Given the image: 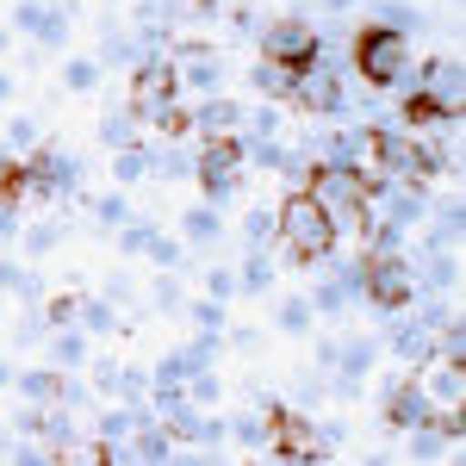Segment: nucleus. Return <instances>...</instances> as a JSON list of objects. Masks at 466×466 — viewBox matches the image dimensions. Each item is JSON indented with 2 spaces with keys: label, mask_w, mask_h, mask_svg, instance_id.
I'll use <instances>...</instances> for the list:
<instances>
[{
  "label": "nucleus",
  "mask_w": 466,
  "mask_h": 466,
  "mask_svg": "<svg viewBox=\"0 0 466 466\" xmlns=\"http://www.w3.org/2000/svg\"><path fill=\"white\" fill-rule=\"evenodd\" d=\"M6 144L13 149H37V125L32 118H13V125H6Z\"/></svg>",
  "instance_id": "nucleus-42"
},
{
  "label": "nucleus",
  "mask_w": 466,
  "mask_h": 466,
  "mask_svg": "<svg viewBox=\"0 0 466 466\" xmlns=\"http://www.w3.org/2000/svg\"><path fill=\"white\" fill-rule=\"evenodd\" d=\"M218 237H224L218 206H193V212L180 218V243H199V249H206V243H218Z\"/></svg>",
  "instance_id": "nucleus-16"
},
{
  "label": "nucleus",
  "mask_w": 466,
  "mask_h": 466,
  "mask_svg": "<svg viewBox=\"0 0 466 466\" xmlns=\"http://www.w3.org/2000/svg\"><path fill=\"white\" fill-rule=\"evenodd\" d=\"M180 355L193 360V367H212V360L224 355V342H218V336H193V342H187V349H180Z\"/></svg>",
  "instance_id": "nucleus-38"
},
{
  "label": "nucleus",
  "mask_w": 466,
  "mask_h": 466,
  "mask_svg": "<svg viewBox=\"0 0 466 466\" xmlns=\"http://www.w3.org/2000/svg\"><path fill=\"white\" fill-rule=\"evenodd\" d=\"M0 454H6V466H56L44 441H0Z\"/></svg>",
  "instance_id": "nucleus-30"
},
{
  "label": "nucleus",
  "mask_w": 466,
  "mask_h": 466,
  "mask_svg": "<svg viewBox=\"0 0 466 466\" xmlns=\"http://www.w3.org/2000/svg\"><path fill=\"white\" fill-rule=\"evenodd\" d=\"M193 131H199V137H243V106H237L230 94H206V100L193 106Z\"/></svg>",
  "instance_id": "nucleus-11"
},
{
  "label": "nucleus",
  "mask_w": 466,
  "mask_h": 466,
  "mask_svg": "<svg viewBox=\"0 0 466 466\" xmlns=\"http://www.w3.org/2000/svg\"><path fill=\"white\" fill-rule=\"evenodd\" d=\"M149 175H162V180H193V156H187L180 144L149 149Z\"/></svg>",
  "instance_id": "nucleus-24"
},
{
  "label": "nucleus",
  "mask_w": 466,
  "mask_h": 466,
  "mask_svg": "<svg viewBox=\"0 0 466 466\" xmlns=\"http://www.w3.org/2000/svg\"><path fill=\"white\" fill-rule=\"evenodd\" d=\"M417 386H423V398H430V410H461L466 404V367H423L417 373Z\"/></svg>",
  "instance_id": "nucleus-12"
},
{
  "label": "nucleus",
  "mask_w": 466,
  "mask_h": 466,
  "mask_svg": "<svg viewBox=\"0 0 466 466\" xmlns=\"http://www.w3.org/2000/svg\"><path fill=\"white\" fill-rule=\"evenodd\" d=\"M193 180L206 187V206L230 199L237 180H243V137H206L199 156H193Z\"/></svg>",
  "instance_id": "nucleus-6"
},
{
  "label": "nucleus",
  "mask_w": 466,
  "mask_h": 466,
  "mask_svg": "<svg viewBox=\"0 0 466 466\" xmlns=\"http://www.w3.org/2000/svg\"><path fill=\"white\" fill-rule=\"evenodd\" d=\"M149 305H156V311H175V305H180V287H175V274H162V280H156V299H149Z\"/></svg>",
  "instance_id": "nucleus-43"
},
{
  "label": "nucleus",
  "mask_w": 466,
  "mask_h": 466,
  "mask_svg": "<svg viewBox=\"0 0 466 466\" xmlns=\"http://www.w3.org/2000/svg\"><path fill=\"white\" fill-rule=\"evenodd\" d=\"M50 360H56V373L87 367V329H56V336H50Z\"/></svg>",
  "instance_id": "nucleus-18"
},
{
  "label": "nucleus",
  "mask_w": 466,
  "mask_h": 466,
  "mask_svg": "<svg viewBox=\"0 0 466 466\" xmlns=\"http://www.w3.org/2000/svg\"><path fill=\"white\" fill-rule=\"evenodd\" d=\"M6 94H13V75H0V100H6Z\"/></svg>",
  "instance_id": "nucleus-47"
},
{
  "label": "nucleus",
  "mask_w": 466,
  "mask_h": 466,
  "mask_svg": "<svg viewBox=\"0 0 466 466\" xmlns=\"http://www.w3.org/2000/svg\"><path fill=\"white\" fill-rule=\"evenodd\" d=\"M118 373H125L118 360H100V367H94V386H100V392H112V398H118Z\"/></svg>",
  "instance_id": "nucleus-44"
},
{
  "label": "nucleus",
  "mask_w": 466,
  "mask_h": 466,
  "mask_svg": "<svg viewBox=\"0 0 466 466\" xmlns=\"http://www.w3.org/2000/svg\"><path fill=\"white\" fill-rule=\"evenodd\" d=\"M56 466H106V441H94V435H87V441H69V448L56 454Z\"/></svg>",
  "instance_id": "nucleus-32"
},
{
  "label": "nucleus",
  "mask_w": 466,
  "mask_h": 466,
  "mask_svg": "<svg viewBox=\"0 0 466 466\" xmlns=\"http://www.w3.org/2000/svg\"><path fill=\"white\" fill-rule=\"evenodd\" d=\"M144 125H156L162 137H175V144H180V137H193V106H187V100H180V94H175L168 106H156V112H149Z\"/></svg>",
  "instance_id": "nucleus-19"
},
{
  "label": "nucleus",
  "mask_w": 466,
  "mask_h": 466,
  "mask_svg": "<svg viewBox=\"0 0 466 466\" xmlns=\"http://www.w3.org/2000/svg\"><path fill=\"white\" fill-rule=\"evenodd\" d=\"M206 299H218V305L237 299V274H230V268H212V274H206Z\"/></svg>",
  "instance_id": "nucleus-41"
},
{
  "label": "nucleus",
  "mask_w": 466,
  "mask_h": 466,
  "mask_svg": "<svg viewBox=\"0 0 466 466\" xmlns=\"http://www.w3.org/2000/svg\"><path fill=\"white\" fill-rule=\"evenodd\" d=\"M292 112H305V118H336V112H349V81L323 63V50L305 63V69L292 75V94H287Z\"/></svg>",
  "instance_id": "nucleus-5"
},
{
  "label": "nucleus",
  "mask_w": 466,
  "mask_h": 466,
  "mask_svg": "<svg viewBox=\"0 0 466 466\" xmlns=\"http://www.w3.org/2000/svg\"><path fill=\"white\" fill-rule=\"evenodd\" d=\"M13 19H19V32H32L37 44H44V50L69 44V13H56V6H19Z\"/></svg>",
  "instance_id": "nucleus-14"
},
{
  "label": "nucleus",
  "mask_w": 466,
  "mask_h": 466,
  "mask_svg": "<svg viewBox=\"0 0 466 466\" xmlns=\"http://www.w3.org/2000/svg\"><path fill=\"white\" fill-rule=\"evenodd\" d=\"M144 175H149V149H144V144L112 149V180H118V187H137Z\"/></svg>",
  "instance_id": "nucleus-23"
},
{
  "label": "nucleus",
  "mask_w": 466,
  "mask_h": 466,
  "mask_svg": "<svg viewBox=\"0 0 466 466\" xmlns=\"http://www.w3.org/2000/svg\"><path fill=\"white\" fill-rule=\"evenodd\" d=\"M441 448H448V435L435 430V423L410 430V461H417V466H435V461H441Z\"/></svg>",
  "instance_id": "nucleus-28"
},
{
  "label": "nucleus",
  "mask_w": 466,
  "mask_h": 466,
  "mask_svg": "<svg viewBox=\"0 0 466 466\" xmlns=\"http://www.w3.org/2000/svg\"><path fill=\"white\" fill-rule=\"evenodd\" d=\"M156 237H162L156 224H131V230H118V243H125V255H149V249H156Z\"/></svg>",
  "instance_id": "nucleus-36"
},
{
  "label": "nucleus",
  "mask_w": 466,
  "mask_h": 466,
  "mask_svg": "<svg viewBox=\"0 0 466 466\" xmlns=\"http://www.w3.org/2000/svg\"><path fill=\"white\" fill-rule=\"evenodd\" d=\"M0 292H19V299H32V292H37V280L13 261V255H0Z\"/></svg>",
  "instance_id": "nucleus-33"
},
{
  "label": "nucleus",
  "mask_w": 466,
  "mask_h": 466,
  "mask_svg": "<svg viewBox=\"0 0 466 466\" xmlns=\"http://www.w3.org/2000/svg\"><path fill=\"white\" fill-rule=\"evenodd\" d=\"M56 243H63V230H56V224H32V230H25V249H32V255H50Z\"/></svg>",
  "instance_id": "nucleus-40"
},
{
  "label": "nucleus",
  "mask_w": 466,
  "mask_h": 466,
  "mask_svg": "<svg viewBox=\"0 0 466 466\" xmlns=\"http://www.w3.org/2000/svg\"><path fill=\"white\" fill-rule=\"evenodd\" d=\"M373 187H380V180H360L355 168H336V162H311V180H305V193H311V199L323 206V218L336 224V237L355 230L360 218H367Z\"/></svg>",
  "instance_id": "nucleus-2"
},
{
  "label": "nucleus",
  "mask_w": 466,
  "mask_h": 466,
  "mask_svg": "<svg viewBox=\"0 0 466 466\" xmlns=\"http://www.w3.org/2000/svg\"><path fill=\"white\" fill-rule=\"evenodd\" d=\"M193 323H199V329H206V336H218V329H224V323H230V311H224V305H218V299H199V305H193Z\"/></svg>",
  "instance_id": "nucleus-37"
},
{
  "label": "nucleus",
  "mask_w": 466,
  "mask_h": 466,
  "mask_svg": "<svg viewBox=\"0 0 466 466\" xmlns=\"http://www.w3.org/2000/svg\"><path fill=\"white\" fill-rule=\"evenodd\" d=\"M255 37H261V56H268V63H287V69H305L323 50L318 32H311L305 19H274V25H261Z\"/></svg>",
  "instance_id": "nucleus-7"
},
{
  "label": "nucleus",
  "mask_w": 466,
  "mask_h": 466,
  "mask_svg": "<svg viewBox=\"0 0 466 466\" xmlns=\"http://www.w3.org/2000/svg\"><path fill=\"white\" fill-rule=\"evenodd\" d=\"M100 137H106V149H131L137 144V118H131V106H112L106 125H100Z\"/></svg>",
  "instance_id": "nucleus-25"
},
{
  "label": "nucleus",
  "mask_w": 466,
  "mask_h": 466,
  "mask_svg": "<svg viewBox=\"0 0 466 466\" xmlns=\"http://www.w3.org/2000/svg\"><path fill=\"white\" fill-rule=\"evenodd\" d=\"M243 237H249V249H274V212H268V206H255L249 224H243Z\"/></svg>",
  "instance_id": "nucleus-34"
},
{
  "label": "nucleus",
  "mask_w": 466,
  "mask_h": 466,
  "mask_svg": "<svg viewBox=\"0 0 466 466\" xmlns=\"http://www.w3.org/2000/svg\"><path fill=\"white\" fill-rule=\"evenodd\" d=\"M336 224L323 218V206L311 199V193H287L280 199V212H274V249H287V261H299V268H311V261H323V255H336Z\"/></svg>",
  "instance_id": "nucleus-1"
},
{
  "label": "nucleus",
  "mask_w": 466,
  "mask_h": 466,
  "mask_svg": "<svg viewBox=\"0 0 466 466\" xmlns=\"http://www.w3.org/2000/svg\"><path fill=\"white\" fill-rule=\"evenodd\" d=\"M274 323H280L287 336H305V329L318 323V311H311V299H280V311H274Z\"/></svg>",
  "instance_id": "nucleus-27"
},
{
  "label": "nucleus",
  "mask_w": 466,
  "mask_h": 466,
  "mask_svg": "<svg viewBox=\"0 0 466 466\" xmlns=\"http://www.w3.org/2000/svg\"><path fill=\"white\" fill-rule=\"evenodd\" d=\"M392 355L410 367H435V336L417 318H392Z\"/></svg>",
  "instance_id": "nucleus-13"
},
{
  "label": "nucleus",
  "mask_w": 466,
  "mask_h": 466,
  "mask_svg": "<svg viewBox=\"0 0 466 466\" xmlns=\"http://www.w3.org/2000/svg\"><path fill=\"white\" fill-rule=\"evenodd\" d=\"M230 435H237L243 448H268V417H261V410H243V417H230Z\"/></svg>",
  "instance_id": "nucleus-31"
},
{
  "label": "nucleus",
  "mask_w": 466,
  "mask_h": 466,
  "mask_svg": "<svg viewBox=\"0 0 466 466\" xmlns=\"http://www.w3.org/2000/svg\"><path fill=\"white\" fill-rule=\"evenodd\" d=\"M75 311H81V299H75V292H56L50 311H44V323H50V329H75Z\"/></svg>",
  "instance_id": "nucleus-35"
},
{
  "label": "nucleus",
  "mask_w": 466,
  "mask_h": 466,
  "mask_svg": "<svg viewBox=\"0 0 466 466\" xmlns=\"http://www.w3.org/2000/svg\"><path fill=\"white\" fill-rule=\"evenodd\" d=\"M63 87H69V94L100 87V63H94V56H69V63H63Z\"/></svg>",
  "instance_id": "nucleus-29"
},
{
  "label": "nucleus",
  "mask_w": 466,
  "mask_h": 466,
  "mask_svg": "<svg viewBox=\"0 0 466 466\" xmlns=\"http://www.w3.org/2000/svg\"><path fill=\"white\" fill-rule=\"evenodd\" d=\"M360 299H373L386 318H404L417 299V274L404 255H360Z\"/></svg>",
  "instance_id": "nucleus-4"
},
{
  "label": "nucleus",
  "mask_w": 466,
  "mask_h": 466,
  "mask_svg": "<svg viewBox=\"0 0 466 466\" xmlns=\"http://www.w3.org/2000/svg\"><path fill=\"white\" fill-rule=\"evenodd\" d=\"M373 360H380V342H373V336H349V342H336V373L355 380V386L373 373Z\"/></svg>",
  "instance_id": "nucleus-15"
},
{
  "label": "nucleus",
  "mask_w": 466,
  "mask_h": 466,
  "mask_svg": "<svg viewBox=\"0 0 466 466\" xmlns=\"http://www.w3.org/2000/svg\"><path fill=\"white\" fill-rule=\"evenodd\" d=\"M398 118H404L410 137H430V131H454L461 112L448 106V100H435L430 87H417V94H404V112H398Z\"/></svg>",
  "instance_id": "nucleus-10"
},
{
  "label": "nucleus",
  "mask_w": 466,
  "mask_h": 466,
  "mask_svg": "<svg viewBox=\"0 0 466 466\" xmlns=\"http://www.w3.org/2000/svg\"><path fill=\"white\" fill-rule=\"evenodd\" d=\"M175 94H180L175 69H168V56H162V63H137V69H131V94H125V100H131V118H149L156 106H168Z\"/></svg>",
  "instance_id": "nucleus-9"
},
{
  "label": "nucleus",
  "mask_w": 466,
  "mask_h": 466,
  "mask_svg": "<svg viewBox=\"0 0 466 466\" xmlns=\"http://www.w3.org/2000/svg\"><path fill=\"white\" fill-rule=\"evenodd\" d=\"M180 398H187L193 410H212L218 398H224V380H218L212 367H193V373H187V386H180Z\"/></svg>",
  "instance_id": "nucleus-21"
},
{
  "label": "nucleus",
  "mask_w": 466,
  "mask_h": 466,
  "mask_svg": "<svg viewBox=\"0 0 466 466\" xmlns=\"http://www.w3.org/2000/svg\"><path fill=\"white\" fill-rule=\"evenodd\" d=\"M255 87H261V94H268V106H287V94H292V75L299 69H287V63H268V56H261V63H255Z\"/></svg>",
  "instance_id": "nucleus-17"
},
{
  "label": "nucleus",
  "mask_w": 466,
  "mask_h": 466,
  "mask_svg": "<svg viewBox=\"0 0 466 466\" xmlns=\"http://www.w3.org/2000/svg\"><path fill=\"white\" fill-rule=\"evenodd\" d=\"M94 212H100V224L106 230H125V193H106V199H87Z\"/></svg>",
  "instance_id": "nucleus-39"
},
{
  "label": "nucleus",
  "mask_w": 466,
  "mask_h": 466,
  "mask_svg": "<svg viewBox=\"0 0 466 466\" xmlns=\"http://www.w3.org/2000/svg\"><path fill=\"white\" fill-rule=\"evenodd\" d=\"M187 373H193V360L180 355V349H175V355H162V360H156V373H149V398H156V392H180Z\"/></svg>",
  "instance_id": "nucleus-22"
},
{
  "label": "nucleus",
  "mask_w": 466,
  "mask_h": 466,
  "mask_svg": "<svg viewBox=\"0 0 466 466\" xmlns=\"http://www.w3.org/2000/svg\"><path fill=\"white\" fill-rule=\"evenodd\" d=\"M380 417H386L392 430H423V423H435V410H430V398H423V386H417V373L380 386Z\"/></svg>",
  "instance_id": "nucleus-8"
},
{
  "label": "nucleus",
  "mask_w": 466,
  "mask_h": 466,
  "mask_svg": "<svg viewBox=\"0 0 466 466\" xmlns=\"http://www.w3.org/2000/svg\"><path fill=\"white\" fill-rule=\"evenodd\" d=\"M0 323H6V311H0Z\"/></svg>",
  "instance_id": "nucleus-48"
},
{
  "label": "nucleus",
  "mask_w": 466,
  "mask_h": 466,
  "mask_svg": "<svg viewBox=\"0 0 466 466\" xmlns=\"http://www.w3.org/2000/svg\"><path fill=\"white\" fill-rule=\"evenodd\" d=\"M410 63H417V56H410V37H404V32L360 25V37H355V75H360L367 94H392Z\"/></svg>",
  "instance_id": "nucleus-3"
},
{
  "label": "nucleus",
  "mask_w": 466,
  "mask_h": 466,
  "mask_svg": "<svg viewBox=\"0 0 466 466\" xmlns=\"http://www.w3.org/2000/svg\"><path fill=\"white\" fill-rule=\"evenodd\" d=\"M13 237H19V212H6V206H0V243H13Z\"/></svg>",
  "instance_id": "nucleus-45"
},
{
  "label": "nucleus",
  "mask_w": 466,
  "mask_h": 466,
  "mask_svg": "<svg viewBox=\"0 0 466 466\" xmlns=\"http://www.w3.org/2000/svg\"><path fill=\"white\" fill-rule=\"evenodd\" d=\"M274 287V255L255 249L249 261H243V274H237V292H268Z\"/></svg>",
  "instance_id": "nucleus-26"
},
{
  "label": "nucleus",
  "mask_w": 466,
  "mask_h": 466,
  "mask_svg": "<svg viewBox=\"0 0 466 466\" xmlns=\"http://www.w3.org/2000/svg\"><path fill=\"white\" fill-rule=\"evenodd\" d=\"M0 386H13V367H6V360H0Z\"/></svg>",
  "instance_id": "nucleus-46"
},
{
  "label": "nucleus",
  "mask_w": 466,
  "mask_h": 466,
  "mask_svg": "<svg viewBox=\"0 0 466 466\" xmlns=\"http://www.w3.org/2000/svg\"><path fill=\"white\" fill-rule=\"evenodd\" d=\"M75 329H94V336H118L125 323H118V305H106V299H81V311H75Z\"/></svg>",
  "instance_id": "nucleus-20"
}]
</instances>
